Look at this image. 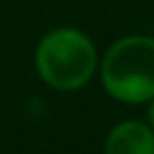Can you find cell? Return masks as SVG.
I'll return each mask as SVG.
<instances>
[{
	"mask_svg": "<svg viewBox=\"0 0 154 154\" xmlns=\"http://www.w3.org/2000/svg\"><path fill=\"white\" fill-rule=\"evenodd\" d=\"M106 91L127 103H143L154 97V38L127 36L114 42L101 63Z\"/></svg>",
	"mask_w": 154,
	"mask_h": 154,
	"instance_id": "6da1fadb",
	"label": "cell"
},
{
	"mask_svg": "<svg viewBox=\"0 0 154 154\" xmlns=\"http://www.w3.org/2000/svg\"><path fill=\"white\" fill-rule=\"evenodd\" d=\"M36 66L47 85L57 91H74L93 76L97 55L89 36L61 28L40 40Z\"/></svg>",
	"mask_w": 154,
	"mask_h": 154,
	"instance_id": "7a4b0ae2",
	"label": "cell"
},
{
	"mask_svg": "<svg viewBox=\"0 0 154 154\" xmlns=\"http://www.w3.org/2000/svg\"><path fill=\"white\" fill-rule=\"evenodd\" d=\"M106 154H154V129L137 120L120 122L106 139Z\"/></svg>",
	"mask_w": 154,
	"mask_h": 154,
	"instance_id": "3957f363",
	"label": "cell"
},
{
	"mask_svg": "<svg viewBox=\"0 0 154 154\" xmlns=\"http://www.w3.org/2000/svg\"><path fill=\"white\" fill-rule=\"evenodd\" d=\"M146 116H148V125L154 129V97L150 99V106H148V112H146Z\"/></svg>",
	"mask_w": 154,
	"mask_h": 154,
	"instance_id": "277c9868",
	"label": "cell"
}]
</instances>
